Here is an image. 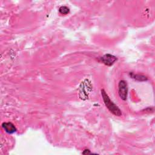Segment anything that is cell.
<instances>
[{
  "mask_svg": "<svg viewBox=\"0 0 155 155\" xmlns=\"http://www.w3.org/2000/svg\"><path fill=\"white\" fill-rule=\"evenodd\" d=\"M83 154H91V153L90 151L89 150H85L83 152H82Z\"/></svg>",
  "mask_w": 155,
  "mask_h": 155,
  "instance_id": "7",
  "label": "cell"
},
{
  "mask_svg": "<svg viewBox=\"0 0 155 155\" xmlns=\"http://www.w3.org/2000/svg\"><path fill=\"white\" fill-rule=\"evenodd\" d=\"M130 76L134 79L135 80L139 81H143L147 80V78L145 76L143 75H140V74H135L133 73H130Z\"/></svg>",
  "mask_w": 155,
  "mask_h": 155,
  "instance_id": "5",
  "label": "cell"
},
{
  "mask_svg": "<svg viewBox=\"0 0 155 155\" xmlns=\"http://www.w3.org/2000/svg\"><path fill=\"white\" fill-rule=\"evenodd\" d=\"M59 12L62 15H67L70 12V9L67 6H61L59 8Z\"/></svg>",
  "mask_w": 155,
  "mask_h": 155,
  "instance_id": "6",
  "label": "cell"
},
{
  "mask_svg": "<svg viewBox=\"0 0 155 155\" xmlns=\"http://www.w3.org/2000/svg\"><path fill=\"white\" fill-rule=\"evenodd\" d=\"M2 128L8 134H12L16 131V128L12 122H4L2 124Z\"/></svg>",
  "mask_w": 155,
  "mask_h": 155,
  "instance_id": "4",
  "label": "cell"
},
{
  "mask_svg": "<svg viewBox=\"0 0 155 155\" xmlns=\"http://www.w3.org/2000/svg\"><path fill=\"white\" fill-rule=\"evenodd\" d=\"M118 93L120 98L122 101H125L128 93V86L127 82L124 80H121L118 84Z\"/></svg>",
  "mask_w": 155,
  "mask_h": 155,
  "instance_id": "2",
  "label": "cell"
},
{
  "mask_svg": "<svg viewBox=\"0 0 155 155\" xmlns=\"http://www.w3.org/2000/svg\"><path fill=\"white\" fill-rule=\"evenodd\" d=\"M117 60V58L114 55L111 54H105L101 58V61L105 65L110 66L114 64V62Z\"/></svg>",
  "mask_w": 155,
  "mask_h": 155,
  "instance_id": "3",
  "label": "cell"
},
{
  "mask_svg": "<svg viewBox=\"0 0 155 155\" xmlns=\"http://www.w3.org/2000/svg\"><path fill=\"white\" fill-rule=\"evenodd\" d=\"M101 92L104 102L108 110L114 115L117 116H120L122 115V111L120 108L110 99L108 95L107 94L104 89H102L101 90Z\"/></svg>",
  "mask_w": 155,
  "mask_h": 155,
  "instance_id": "1",
  "label": "cell"
}]
</instances>
